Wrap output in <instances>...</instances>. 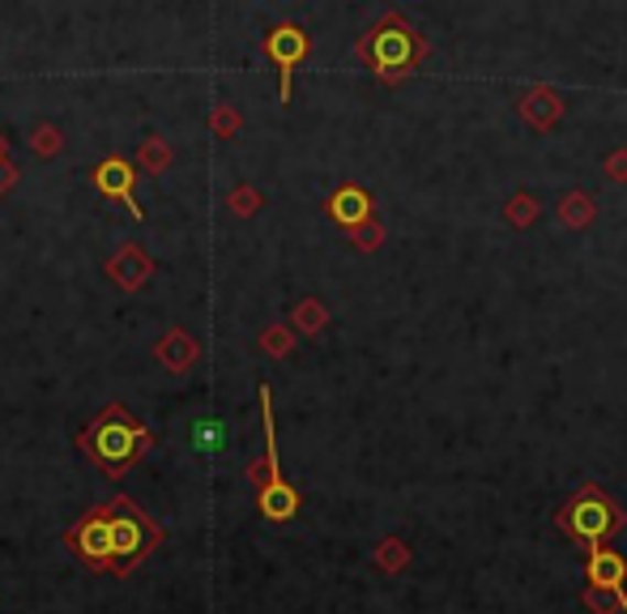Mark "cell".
I'll return each instance as SVG.
<instances>
[{"mask_svg": "<svg viewBox=\"0 0 627 614\" xmlns=\"http://www.w3.org/2000/svg\"><path fill=\"white\" fill-rule=\"evenodd\" d=\"M159 529L132 508L129 499H120L111 508V554H116V572H125L132 559H141L145 550L154 547Z\"/></svg>", "mask_w": 627, "mask_h": 614, "instance_id": "4", "label": "cell"}, {"mask_svg": "<svg viewBox=\"0 0 627 614\" xmlns=\"http://www.w3.org/2000/svg\"><path fill=\"white\" fill-rule=\"evenodd\" d=\"M31 146H34V154H39V159H52V154H61V132L47 125V129L34 132Z\"/></svg>", "mask_w": 627, "mask_h": 614, "instance_id": "19", "label": "cell"}, {"mask_svg": "<svg viewBox=\"0 0 627 614\" xmlns=\"http://www.w3.org/2000/svg\"><path fill=\"white\" fill-rule=\"evenodd\" d=\"M329 218L337 227L359 230L364 223H371V196H367L364 188H355V184L337 188V193L329 196Z\"/></svg>", "mask_w": 627, "mask_h": 614, "instance_id": "7", "label": "cell"}, {"mask_svg": "<svg viewBox=\"0 0 627 614\" xmlns=\"http://www.w3.org/2000/svg\"><path fill=\"white\" fill-rule=\"evenodd\" d=\"M132 175H137V171H132L125 159H107V162H99V166H95V184H99V193L120 196V201L129 205L132 218H141V205L132 201Z\"/></svg>", "mask_w": 627, "mask_h": 614, "instance_id": "8", "label": "cell"}, {"mask_svg": "<svg viewBox=\"0 0 627 614\" xmlns=\"http://www.w3.org/2000/svg\"><path fill=\"white\" fill-rule=\"evenodd\" d=\"M563 529L572 534V538H581V542H590V550H602V542L624 525V513L602 495V491H581L567 508L560 513Z\"/></svg>", "mask_w": 627, "mask_h": 614, "instance_id": "3", "label": "cell"}, {"mask_svg": "<svg viewBox=\"0 0 627 614\" xmlns=\"http://www.w3.org/2000/svg\"><path fill=\"white\" fill-rule=\"evenodd\" d=\"M257 504L269 520H291L299 513V491L287 483H269L257 491Z\"/></svg>", "mask_w": 627, "mask_h": 614, "instance_id": "11", "label": "cell"}, {"mask_svg": "<svg viewBox=\"0 0 627 614\" xmlns=\"http://www.w3.org/2000/svg\"><path fill=\"white\" fill-rule=\"evenodd\" d=\"M606 171H610V180H627V154H615L606 162Z\"/></svg>", "mask_w": 627, "mask_h": 614, "instance_id": "26", "label": "cell"}, {"mask_svg": "<svg viewBox=\"0 0 627 614\" xmlns=\"http://www.w3.org/2000/svg\"><path fill=\"white\" fill-rule=\"evenodd\" d=\"M585 606L594 614H627V597H624V589H590L585 593Z\"/></svg>", "mask_w": 627, "mask_h": 614, "instance_id": "15", "label": "cell"}, {"mask_svg": "<svg viewBox=\"0 0 627 614\" xmlns=\"http://www.w3.org/2000/svg\"><path fill=\"white\" fill-rule=\"evenodd\" d=\"M73 550L95 568V572H116V554H111V508H99L82 520L73 534H68Z\"/></svg>", "mask_w": 627, "mask_h": 614, "instance_id": "5", "label": "cell"}, {"mask_svg": "<svg viewBox=\"0 0 627 614\" xmlns=\"http://www.w3.org/2000/svg\"><path fill=\"white\" fill-rule=\"evenodd\" d=\"M364 56L380 77H401L428 56V43L419 39V31L406 18H385L376 31L367 34Z\"/></svg>", "mask_w": 627, "mask_h": 614, "instance_id": "2", "label": "cell"}, {"mask_svg": "<svg viewBox=\"0 0 627 614\" xmlns=\"http://www.w3.org/2000/svg\"><path fill=\"white\" fill-rule=\"evenodd\" d=\"M376 559H380V568H389V572H397V568H406L410 550H406V542H401V538H389V542H380V550H376Z\"/></svg>", "mask_w": 627, "mask_h": 614, "instance_id": "17", "label": "cell"}, {"mask_svg": "<svg viewBox=\"0 0 627 614\" xmlns=\"http://www.w3.org/2000/svg\"><path fill=\"white\" fill-rule=\"evenodd\" d=\"M235 125H239V120H235L231 111H218V116L209 120V129H218V132H235Z\"/></svg>", "mask_w": 627, "mask_h": 614, "instance_id": "25", "label": "cell"}, {"mask_svg": "<svg viewBox=\"0 0 627 614\" xmlns=\"http://www.w3.org/2000/svg\"><path fill=\"white\" fill-rule=\"evenodd\" d=\"M264 52H269V61L282 73L278 98L291 103V73H295V65L307 56V34L299 31V26H278V31H269V39H264Z\"/></svg>", "mask_w": 627, "mask_h": 614, "instance_id": "6", "label": "cell"}, {"mask_svg": "<svg viewBox=\"0 0 627 614\" xmlns=\"http://www.w3.org/2000/svg\"><path fill=\"white\" fill-rule=\"evenodd\" d=\"M563 103L555 90H533V95H526V103H521V116L526 120H533V129H551L555 120H560Z\"/></svg>", "mask_w": 627, "mask_h": 614, "instance_id": "12", "label": "cell"}, {"mask_svg": "<svg viewBox=\"0 0 627 614\" xmlns=\"http://www.w3.org/2000/svg\"><path fill=\"white\" fill-rule=\"evenodd\" d=\"M533 218H538V205H533V196H512V201H508V223H512V227H529V223H533Z\"/></svg>", "mask_w": 627, "mask_h": 614, "instance_id": "18", "label": "cell"}, {"mask_svg": "<svg viewBox=\"0 0 627 614\" xmlns=\"http://www.w3.org/2000/svg\"><path fill=\"white\" fill-rule=\"evenodd\" d=\"M82 444H86V453L95 456L107 474H120V470H129L132 461L150 449V431L132 427L120 406H107V414L90 427V435Z\"/></svg>", "mask_w": 627, "mask_h": 614, "instance_id": "1", "label": "cell"}, {"mask_svg": "<svg viewBox=\"0 0 627 614\" xmlns=\"http://www.w3.org/2000/svg\"><path fill=\"white\" fill-rule=\"evenodd\" d=\"M188 440H193V449L201 456H223L231 449V431H227V419H197L193 422V431H188Z\"/></svg>", "mask_w": 627, "mask_h": 614, "instance_id": "10", "label": "cell"}, {"mask_svg": "<svg viewBox=\"0 0 627 614\" xmlns=\"http://www.w3.org/2000/svg\"><path fill=\"white\" fill-rule=\"evenodd\" d=\"M111 273H116V278H120L125 287H141V278L150 273V260L141 257L137 248H129L125 257H120V260H116V265H111Z\"/></svg>", "mask_w": 627, "mask_h": 614, "instance_id": "13", "label": "cell"}, {"mask_svg": "<svg viewBox=\"0 0 627 614\" xmlns=\"http://www.w3.org/2000/svg\"><path fill=\"white\" fill-rule=\"evenodd\" d=\"M261 342H264V351H269V355H287V351L295 346L287 328H264V337H261Z\"/></svg>", "mask_w": 627, "mask_h": 614, "instance_id": "22", "label": "cell"}, {"mask_svg": "<svg viewBox=\"0 0 627 614\" xmlns=\"http://www.w3.org/2000/svg\"><path fill=\"white\" fill-rule=\"evenodd\" d=\"M231 209L235 214H257V209H261V193H257V188H239V193L231 196Z\"/></svg>", "mask_w": 627, "mask_h": 614, "instance_id": "23", "label": "cell"}, {"mask_svg": "<svg viewBox=\"0 0 627 614\" xmlns=\"http://www.w3.org/2000/svg\"><path fill=\"white\" fill-rule=\"evenodd\" d=\"M141 166H145V171H154V175L163 171V166H166V146H163V141L141 146Z\"/></svg>", "mask_w": 627, "mask_h": 614, "instance_id": "21", "label": "cell"}, {"mask_svg": "<svg viewBox=\"0 0 627 614\" xmlns=\"http://www.w3.org/2000/svg\"><path fill=\"white\" fill-rule=\"evenodd\" d=\"M13 180H18L13 162H0V193H4V188H13Z\"/></svg>", "mask_w": 627, "mask_h": 614, "instance_id": "27", "label": "cell"}, {"mask_svg": "<svg viewBox=\"0 0 627 614\" xmlns=\"http://www.w3.org/2000/svg\"><path fill=\"white\" fill-rule=\"evenodd\" d=\"M560 218L567 223V227H576V230L590 227V223H594V201H590L585 193H572L560 205Z\"/></svg>", "mask_w": 627, "mask_h": 614, "instance_id": "14", "label": "cell"}, {"mask_svg": "<svg viewBox=\"0 0 627 614\" xmlns=\"http://www.w3.org/2000/svg\"><path fill=\"white\" fill-rule=\"evenodd\" d=\"M627 563L615 550H590V589H624Z\"/></svg>", "mask_w": 627, "mask_h": 614, "instance_id": "9", "label": "cell"}, {"mask_svg": "<svg viewBox=\"0 0 627 614\" xmlns=\"http://www.w3.org/2000/svg\"><path fill=\"white\" fill-rule=\"evenodd\" d=\"M163 358L171 363V367H188L193 358H197V346H193V337L188 333H171L163 346Z\"/></svg>", "mask_w": 627, "mask_h": 614, "instance_id": "16", "label": "cell"}, {"mask_svg": "<svg viewBox=\"0 0 627 614\" xmlns=\"http://www.w3.org/2000/svg\"><path fill=\"white\" fill-rule=\"evenodd\" d=\"M299 324H303V333H316V328L325 324V308H321V303H312V299H307V303H299Z\"/></svg>", "mask_w": 627, "mask_h": 614, "instance_id": "20", "label": "cell"}, {"mask_svg": "<svg viewBox=\"0 0 627 614\" xmlns=\"http://www.w3.org/2000/svg\"><path fill=\"white\" fill-rule=\"evenodd\" d=\"M380 239H385V227H359V239H355V244H359V248H364V252H371V248H380Z\"/></svg>", "mask_w": 627, "mask_h": 614, "instance_id": "24", "label": "cell"}]
</instances>
